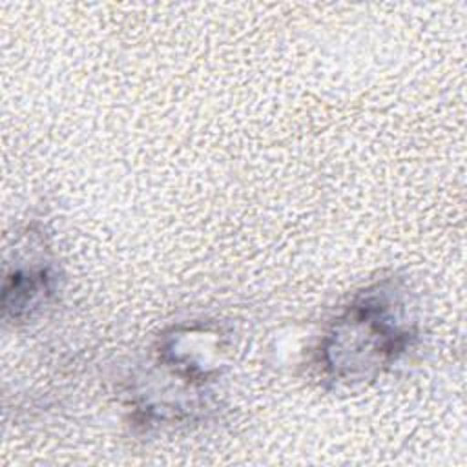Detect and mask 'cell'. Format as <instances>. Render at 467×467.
Instances as JSON below:
<instances>
[{"mask_svg":"<svg viewBox=\"0 0 467 467\" xmlns=\"http://www.w3.org/2000/svg\"><path fill=\"white\" fill-rule=\"evenodd\" d=\"M376 285L334 321L323 341V365L337 381L363 379L381 370L412 339L401 301Z\"/></svg>","mask_w":467,"mask_h":467,"instance_id":"6da1fadb","label":"cell"}]
</instances>
